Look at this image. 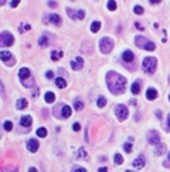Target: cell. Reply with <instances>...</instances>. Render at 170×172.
<instances>
[{
	"label": "cell",
	"instance_id": "6da1fadb",
	"mask_svg": "<svg viewBox=\"0 0 170 172\" xmlns=\"http://www.w3.org/2000/svg\"><path fill=\"white\" fill-rule=\"evenodd\" d=\"M106 85L112 94L115 95H119L125 91V87H126V78L123 75L118 74L116 71H108L106 74Z\"/></svg>",
	"mask_w": 170,
	"mask_h": 172
},
{
	"label": "cell",
	"instance_id": "7a4b0ae2",
	"mask_svg": "<svg viewBox=\"0 0 170 172\" xmlns=\"http://www.w3.org/2000/svg\"><path fill=\"white\" fill-rule=\"evenodd\" d=\"M135 44H136L139 48H143V50H147V51H153L156 48L155 43L149 41L146 37H142V36H136V37H135Z\"/></svg>",
	"mask_w": 170,
	"mask_h": 172
},
{
	"label": "cell",
	"instance_id": "3957f363",
	"mask_svg": "<svg viewBox=\"0 0 170 172\" xmlns=\"http://www.w3.org/2000/svg\"><path fill=\"white\" fill-rule=\"evenodd\" d=\"M156 63H157V60L155 57H146V58H143V63H142L143 71L147 73V74H153L156 71Z\"/></svg>",
	"mask_w": 170,
	"mask_h": 172
},
{
	"label": "cell",
	"instance_id": "277c9868",
	"mask_svg": "<svg viewBox=\"0 0 170 172\" xmlns=\"http://www.w3.org/2000/svg\"><path fill=\"white\" fill-rule=\"evenodd\" d=\"M112 48H114V40L111 37H102L101 41H99V50H101V53L108 54V53L112 51Z\"/></svg>",
	"mask_w": 170,
	"mask_h": 172
},
{
	"label": "cell",
	"instance_id": "5b68a950",
	"mask_svg": "<svg viewBox=\"0 0 170 172\" xmlns=\"http://www.w3.org/2000/svg\"><path fill=\"white\" fill-rule=\"evenodd\" d=\"M115 114H116V118L119 120V121H125L126 118H128V115H129V111H128V108L125 107V105H118L116 107V111H115Z\"/></svg>",
	"mask_w": 170,
	"mask_h": 172
},
{
	"label": "cell",
	"instance_id": "8992f818",
	"mask_svg": "<svg viewBox=\"0 0 170 172\" xmlns=\"http://www.w3.org/2000/svg\"><path fill=\"white\" fill-rule=\"evenodd\" d=\"M0 40H2V46H6V47L11 46V44L14 43V37L9 31H2V34H0Z\"/></svg>",
	"mask_w": 170,
	"mask_h": 172
},
{
	"label": "cell",
	"instance_id": "52a82bcc",
	"mask_svg": "<svg viewBox=\"0 0 170 172\" xmlns=\"http://www.w3.org/2000/svg\"><path fill=\"white\" fill-rule=\"evenodd\" d=\"M0 58H2L3 63H7L9 65L14 64V58H13V56H11V53H10V51L2 50V51H0Z\"/></svg>",
	"mask_w": 170,
	"mask_h": 172
},
{
	"label": "cell",
	"instance_id": "ba28073f",
	"mask_svg": "<svg viewBox=\"0 0 170 172\" xmlns=\"http://www.w3.org/2000/svg\"><path fill=\"white\" fill-rule=\"evenodd\" d=\"M147 141H149V144H152L156 147L157 144H160V137L157 134V131H150L149 134H147Z\"/></svg>",
	"mask_w": 170,
	"mask_h": 172
},
{
	"label": "cell",
	"instance_id": "9c48e42d",
	"mask_svg": "<svg viewBox=\"0 0 170 172\" xmlns=\"http://www.w3.org/2000/svg\"><path fill=\"white\" fill-rule=\"evenodd\" d=\"M67 13H68L69 17H72V19H78V20H82L85 17V12L84 10H78V12H75L72 9H67Z\"/></svg>",
	"mask_w": 170,
	"mask_h": 172
},
{
	"label": "cell",
	"instance_id": "30bf717a",
	"mask_svg": "<svg viewBox=\"0 0 170 172\" xmlns=\"http://www.w3.org/2000/svg\"><path fill=\"white\" fill-rule=\"evenodd\" d=\"M71 67H72V70H81L84 67V60L81 57H77V58H74L71 61Z\"/></svg>",
	"mask_w": 170,
	"mask_h": 172
},
{
	"label": "cell",
	"instance_id": "8fae6325",
	"mask_svg": "<svg viewBox=\"0 0 170 172\" xmlns=\"http://www.w3.org/2000/svg\"><path fill=\"white\" fill-rule=\"evenodd\" d=\"M122 58H123L125 63H132V61L135 60V54H133V51H130V50H125L123 53H122Z\"/></svg>",
	"mask_w": 170,
	"mask_h": 172
},
{
	"label": "cell",
	"instance_id": "7c38bea8",
	"mask_svg": "<svg viewBox=\"0 0 170 172\" xmlns=\"http://www.w3.org/2000/svg\"><path fill=\"white\" fill-rule=\"evenodd\" d=\"M40 144H38V141L37 140H30L27 142V149L30 152H37V149H38Z\"/></svg>",
	"mask_w": 170,
	"mask_h": 172
},
{
	"label": "cell",
	"instance_id": "4fadbf2b",
	"mask_svg": "<svg viewBox=\"0 0 170 172\" xmlns=\"http://www.w3.org/2000/svg\"><path fill=\"white\" fill-rule=\"evenodd\" d=\"M20 124H21L23 127H26V128H30L31 124H33L31 117H30V115H23V117H21V120H20Z\"/></svg>",
	"mask_w": 170,
	"mask_h": 172
},
{
	"label": "cell",
	"instance_id": "5bb4252c",
	"mask_svg": "<svg viewBox=\"0 0 170 172\" xmlns=\"http://www.w3.org/2000/svg\"><path fill=\"white\" fill-rule=\"evenodd\" d=\"M18 77H20V80L30 78V77H31V75H30V70H28V68H26V67L20 68V71H18Z\"/></svg>",
	"mask_w": 170,
	"mask_h": 172
},
{
	"label": "cell",
	"instance_id": "9a60e30c",
	"mask_svg": "<svg viewBox=\"0 0 170 172\" xmlns=\"http://www.w3.org/2000/svg\"><path fill=\"white\" fill-rule=\"evenodd\" d=\"M50 44V37L47 36V34H43L41 37L38 38V46L40 47H47Z\"/></svg>",
	"mask_w": 170,
	"mask_h": 172
},
{
	"label": "cell",
	"instance_id": "2e32d148",
	"mask_svg": "<svg viewBox=\"0 0 170 172\" xmlns=\"http://www.w3.org/2000/svg\"><path fill=\"white\" fill-rule=\"evenodd\" d=\"M48 22L53 24H55V26H60L61 24V17L58 16V14H50L48 16Z\"/></svg>",
	"mask_w": 170,
	"mask_h": 172
},
{
	"label": "cell",
	"instance_id": "e0dca14e",
	"mask_svg": "<svg viewBox=\"0 0 170 172\" xmlns=\"http://www.w3.org/2000/svg\"><path fill=\"white\" fill-rule=\"evenodd\" d=\"M132 165H133L135 168H138V169H142L143 167H145V158L143 157H139V158H136L132 162Z\"/></svg>",
	"mask_w": 170,
	"mask_h": 172
},
{
	"label": "cell",
	"instance_id": "ac0fdd59",
	"mask_svg": "<svg viewBox=\"0 0 170 172\" xmlns=\"http://www.w3.org/2000/svg\"><path fill=\"white\" fill-rule=\"evenodd\" d=\"M71 112H72L71 107H68V105H63V108H61V118H68V117L71 115Z\"/></svg>",
	"mask_w": 170,
	"mask_h": 172
},
{
	"label": "cell",
	"instance_id": "d6986e66",
	"mask_svg": "<svg viewBox=\"0 0 170 172\" xmlns=\"http://www.w3.org/2000/svg\"><path fill=\"white\" fill-rule=\"evenodd\" d=\"M146 98H147V100H150V101L156 100V98H157V91L155 88H149L146 91Z\"/></svg>",
	"mask_w": 170,
	"mask_h": 172
},
{
	"label": "cell",
	"instance_id": "ffe728a7",
	"mask_svg": "<svg viewBox=\"0 0 170 172\" xmlns=\"http://www.w3.org/2000/svg\"><path fill=\"white\" fill-rule=\"evenodd\" d=\"M28 105V102L26 98H20L17 101V104H16V107H17V110H24V108Z\"/></svg>",
	"mask_w": 170,
	"mask_h": 172
},
{
	"label": "cell",
	"instance_id": "44dd1931",
	"mask_svg": "<svg viewBox=\"0 0 170 172\" xmlns=\"http://www.w3.org/2000/svg\"><path fill=\"white\" fill-rule=\"evenodd\" d=\"M166 144H157L156 145V149H155V152H156V155H162V154H165L166 152Z\"/></svg>",
	"mask_w": 170,
	"mask_h": 172
},
{
	"label": "cell",
	"instance_id": "7402d4cb",
	"mask_svg": "<svg viewBox=\"0 0 170 172\" xmlns=\"http://www.w3.org/2000/svg\"><path fill=\"white\" fill-rule=\"evenodd\" d=\"M55 85H57L58 88H65V87H67V83H65V80L63 78V77H60V78L55 80Z\"/></svg>",
	"mask_w": 170,
	"mask_h": 172
},
{
	"label": "cell",
	"instance_id": "603a6c76",
	"mask_svg": "<svg viewBox=\"0 0 170 172\" xmlns=\"http://www.w3.org/2000/svg\"><path fill=\"white\" fill-rule=\"evenodd\" d=\"M21 83H23L24 87H34V78L30 77L28 80H21Z\"/></svg>",
	"mask_w": 170,
	"mask_h": 172
},
{
	"label": "cell",
	"instance_id": "cb8c5ba5",
	"mask_svg": "<svg viewBox=\"0 0 170 172\" xmlns=\"http://www.w3.org/2000/svg\"><path fill=\"white\" fill-rule=\"evenodd\" d=\"M99 28H101V23H99V22H94V23L91 24V31L92 33H98L99 31Z\"/></svg>",
	"mask_w": 170,
	"mask_h": 172
},
{
	"label": "cell",
	"instance_id": "d4e9b609",
	"mask_svg": "<svg viewBox=\"0 0 170 172\" xmlns=\"http://www.w3.org/2000/svg\"><path fill=\"white\" fill-rule=\"evenodd\" d=\"M132 93L133 94H139L140 93V84H139V81H136V83H133L132 84Z\"/></svg>",
	"mask_w": 170,
	"mask_h": 172
},
{
	"label": "cell",
	"instance_id": "484cf974",
	"mask_svg": "<svg viewBox=\"0 0 170 172\" xmlns=\"http://www.w3.org/2000/svg\"><path fill=\"white\" fill-rule=\"evenodd\" d=\"M61 57H63V53H61V51H53V53H51V60L57 61V60H60Z\"/></svg>",
	"mask_w": 170,
	"mask_h": 172
},
{
	"label": "cell",
	"instance_id": "4316f807",
	"mask_svg": "<svg viewBox=\"0 0 170 172\" xmlns=\"http://www.w3.org/2000/svg\"><path fill=\"white\" fill-rule=\"evenodd\" d=\"M106 7L111 10V12H114V10H116V3L115 0H108V3H106Z\"/></svg>",
	"mask_w": 170,
	"mask_h": 172
},
{
	"label": "cell",
	"instance_id": "83f0119b",
	"mask_svg": "<svg viewBox=\"0 0 170 172\" xmlns=\"http://www.w3.org/2000/svg\"><path fill=\"white\" fill-rule=\"evenodd\" d=\"M46 102H54V100H55V95H54V93H50V91H48V93L46 94Z\"/></svg>",
	"mask_w": 170,
	"mask_h": 172
},
{
	"label": "cell",
	"instance_id": "f1b7e54d",
	"mask_svg": "<svg viewBox=\"0 0 170 172\" xmlns=\"http://www.w3.org/2000/svg\"><path fill=\"white\" fill-rule=\"evenodd\" d=\"M30 28H31V27H30V24L24 23V24H21V26L18 27V31H20V33H26V31H28Z\"/></svg>",
	"mask_w": 170,
	"mask_h": 172
},
{
	"label": "cell",
	"instance_id": "f546056e",
	"mask_svg": "<svg viewBox=\"0 0 170 172\" xmlns=\"http://www.w3.org/2000/svg\"><path fill=\"white\" fill-rule=\"evenodd\" d=\"M74 108H75L77 111H81V110L84 108L82 101H79V100H75V102H74Z\"/></svg>",
	"mask_w": 170,
	"mask_h": 172
},
{
	"label": "cell",
	"instance_id": "4dcf8cb0",
	"mask_svg": "<svg viewBox=\"0 0 170 172\" xmlns=\"http://www.w3.org/2000/svg\"><path fill=\"white\" fill-rule=\"evenodd\" d=\"M105 105H106V98L105 97H99V98H98V107L104 108Z\"/></svg>",
	"mask_w": 170,
	"mask_h": 172
},
{
	"label": "cell",
	"instance_id": "1f68e13d",
	"mask_svg": "<svg viewBox=\"0 0 170 172\" xmlns=\"http://www.w3.org/2000/svg\"><path fill=\"white\" fill-rule=\"evenodd\" d=\"M37 135L44 138V137H47V130L46 128H38V130H37Z\"/></svg>",
	"mask_w": 170,
	"mask_h": 172
},
{
	"label": "cell",
	"instance_id": "d6a6232c",
	"mask_svg": "<svg viewBox=\"0 0 170 172\" xmlns=\"http://www.w3.org/2000/svg\"><path fill=\"white\" fill-rule=\"evenodd\" d=\"M122 162H123L122 155H120V154H116V155H115V164H116V165H120Z\"/></svg>",
	"mask_w": 170,
	"mask_h": 172
},
{
	"label": "cell",
	"instance_id": "836d02e7",
	"mask_svg": "<svg viewBox=\"0 0 170 172\" xmlns=\"http://www.w3.org/2000/svg\"><path fill=\"white\" fill-rule=\"evenodd\" d=\"M133 12L136 14H143V7L142 6H135L133 7Z\"/></svg>",
	"mask_w": 170,
	"mask_h": 172
},
{
	"label": "cell",
	"instance_id": "e575fe53",
	"mask_svg": "<svg viewBox=\"0 0 170 172\" xmlns=\"http://www.w3.org/2000/svg\"><path fill=\"white\" fill-rule=\"evenodd\" d=\"M3 127H5V130H6V131H11V128H13V124H11L10 121H6V122H5V125H3Z\"/></svg>",
	"mask_w": 170,
	"mask_h": 172
},
{
	"label": "cell",
	"instance_id": "d590c367",
	"mask_svg": "<svg viewBox=\"0 0 170 172\" xmlns=\"http://www.w3.org/2000/svg\"><path fill=\"white\" fill-rule=\"evenodd\" d=\"M78 158H87V152L84 151V148H81L78 151Z\"/></svg>",
	"mask_w": 170,
	"mask_h": 172
},
{
	"label": "cell",
	"instance_id": "8d00e7d4",
	"mask_svg": "<svg viewBox=\"0 0 170 172\" xmlns=\"http://www.w3.org/2000/svg\"><path fill=\"white\" fill-rule=\"evenodd\" d=\"M123 148H125V151H126V152H130V151H132V144H125Z\"/></svg>",
	"mask_w": 170,
	"mask_h": 172
},
{
	"label": "cell",
	"instance_id": "74e56055",
	"mask_svg": "<svg viewBox=\"0 0 170 172\" xmlns=\"http://www.w3.org/2000/svg\"><path fill=\"white\" fill-rule=\"evenodd\" d=\"M72 130L74 131H79V130H81V125H79L78 122H75V124L72 125Z\"/></svg>",
	"mask_w": 170,
	"mask_h": 172
},
{
	"label": "cell",
	"instance_id": "f35d334b",
	"mask_svg": "<svg viewBox=\"0 0 170 172\" xmlns=\"http://www.w3.org/2000/svg\"><path fill=\"white\" fill-rule=\"evenodd\" d=\"M2 172H18V169L17 168H11V169H5V168H3Z\"/></svg>",
	"mask_w": 170,
	"mask_h": 172
},
{
	"label": "cell",
	"instance_id": "ab89813d",
	"mask_svg": "<svg viewBox=\"0 0 170 172\" xmlns=\"http://www.w3.org/2000/svg\"><path fill=\"white\" fill-rule=\"evenodd\" d=\"M18 3H20V0H13V2H11V7H17Z\"/></svg>",
	"mask_w": 170,
	"mask_h": 172
},
{
	"label": "cell",
	"instance_id": "60d3db41",
	"mask_svg": "<svg viewBox=\"0 0 170 172\" xmlns=\"http://www.w3.org/2000/svg\"><path fill=\"white\" fill-rule=\"evenodd\" d=\"M47 78H53V77H54V73H53V71H47Z\"/></svg>",
	"mask_w": 170,
	"mask_h": 172
},
{
	"label": "cell",
	"instance_id": "b9f144b4",
	"mask_svg": "<svg viewBox=\"0 0 170 172\" xmlns=\"http://www.w3.org/2000/svg\"><path fill=\"white\" fill-rule=\"evenodd\" d=\"M48 6H50V7H57V3H55V2H48Z\"/></svg>",
	"mask_w": 170,
	"mask_h": 172
},
{
	"label": "cell",
	"instance_id": "7bdbcfd3",
	"mask_svg": "<svg viewBox=\"0 0 170 172\" xmlns=\"http://www.w3.org/2000/svg\"><path fill=\"white\" fill-rule=\"evenodd\" d=\"M74 172H87V169H85V168H77Z\"/></svg>",
	"mask_w": 170,
	"mask_h": 172
},
{
	"label": "cell",
	"instance_id": "ee69618b",
	"mask_svg": "<svg viewBox=\"0 0 170 172\" xmlns=\"http://www.w3.org/2000/svg\"><path fill=\"white\" fill-rule=\"evenodd\" d=\"M149 2H150L152 5H157V3H160L162 0H149Z\"/></svg>",
	"mask_w": 170,
	"mask_h": 172
},
{
	"label": "cell",
	"instance_id": "f6af8a7d",
	"mask_svg": "<svg viewBox=\"0 0 170 172\" xmlns=\"http://www.w3.org/2000/svg\"><path fill=\"white\" fill-rule=\"evenodd\" d=\"M167 128L170 130V114H169V117H167Z\"/></svg>",
	"mask_w": 170,
	"mask_h": 172
},
{
	"label": "cell",
	"instance_id": "bcb514c9",
	"mask_svg": "<svg viewBox=\"0 0 170 172\" xmlns=\"http://www.w3.org/2000/svg\"><path fill=\"white\" fill-rule=\"evenodd\" d=\"M135 26H136V27H138L139 30H143V27H142V26H140V24H139V23H135Z\"/></svg>",
	"mask_w": 170,
	"mask_h": 172
},
{
	"label": "cell",
	"instance_id": "7dc6e473",
	"mask_svg": "<svg viewBox=\"0 0 170 172\" xmlns=\"http://www.w3.org/2000/svg\"><path fill=\"white\" fill-rule=\"evenodd\" d=\"M37 94H38V88H36V90H34V91H33V95H34V97H36Z\"/></svg>",
	"mask_w": 170,
	"mask_h": 172
},
{
	"label": "cell",
	"instance_id": "c3c4849f",
	"mask_svg": "<svg viewBox=\"0 0 170 172\" xmlns=\"http://www.w3.org/2000/svg\"><path fill=\"white\" fill-rule=\"evenodd\" d=\"M99 172H108V169L106 168H99Z\"/></svg>",
	"mask_w": 170,
	"mask_h": 172
},
{
	"label": "cell",
	"instance_id": "681fc988",
	"mask_svg": "<svg viewBox=\"0 0 170 172\" xmlns=\"http://www.w3.org/2000/svg\"><path fill=\"white\" fill-rule=\"evenodd\" d=\"M28 172H37V169H36V168H30V169H28Z\"/></svg>",
	"mask_w": 170,
	"mask_h": 172
},
{
	"label": "cell",
	"instance_id": "f907efd6",
	"mask_svg": "<svg viewBox=\"0 0 170 172\" xmlns=\"http://www.w3.org/2000/svg\"><path fill=\"white\" fill-rule=\"evenodd\" d=\"M156 115L159 117V118H162V112H160V111H157V112H156Z\"/></svg>",
	"mask_w": 170,
	"mask_h": 172
},
{
	"label": "cell",
	"instance_id": "816d5d0a",
	"mask_svg": "<svg viewBox=\"0 0 170 172\" xmlns=\"http://www.w3.org/2000/svg\"><path fill=\"white\" fill-rule=\"evenodd\" d=\"M5 2H6V0H2V2H0V3H2V6L5 5Z\"/></svg>",
	"mask_w": 170,
	"mask_h": 172
},
{
	"label": "cell",
	"instance_id": "f5cc1de1",
	"mask_svg": "<svg viewBox=\"0 0 170 172\" xmlns=\"http://www.w3.org/2000/svg\"><path fill=\"white\" fill-rule=\"evenodd\" d=\"M125 172H133V171H125Z\"/></svg>",
	"mask_w": 170,
	"mask_h": 172
},
{
	"label": "cell",
	"instance_id": "db71d44e",
	"mask_svg": "<svg viewBox=\"0 0 170 172\" xmlns=\"http://www.w3.org/2000/svg\"><path fill=\"white\" fill-rule=\"evenodd\" d=\"M169 161H170V154H169Z\"/></svg>",
	"mask_w": 170,
	"mask_h": 172
},
{
	"label": "cell",
	"instance_id": "11a10c76",
	"mask_svg": "<svg viewBox=\"0 0 170 172\" xmlns=\"http://www.w3.org/2000/svg\"><path fill=\"white\" fill-rule=\"evenodd\" d=\"M169 100H170V95H169Z\"/></svg>",
	"mask_w": 170,
	"mask_h": 172
}]
</instances>
